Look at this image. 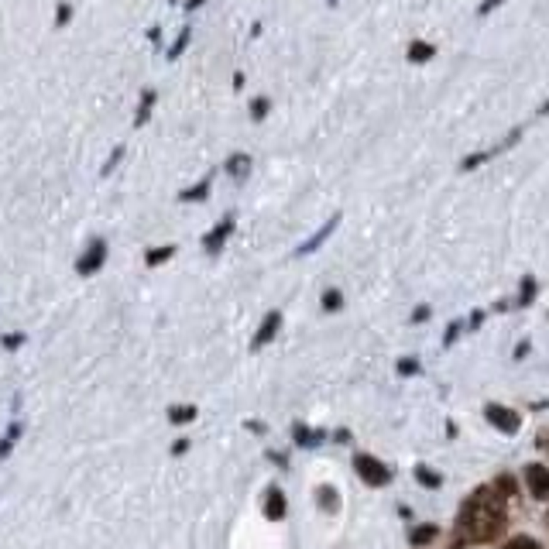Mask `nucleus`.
Wrapping results in <instances>:
<instances>
[{
    "label": "nucleus",
    "mask_w": 549,
    "mask_h": 549,
    "mask_svg": "<svg viewBox=\"0 0 549 549\" xmlns=\"http://www.w3.org/2000/svg\"><path fill=\"white\" fill-rule=\"evenodd\" d=\"M316 498H319V505H323V511H336L340 508V494L329 487V484H323L319 491H316Z\"/></svg>",
    "instance_id": "obj_10"
},
{
    "label": "nucleus",
    "mask_w": 549,
    "mask_h": 549,
    "mask_svg": "<svg viewBox=\"0 0 549 549\" xmlns=\"http://www.w3.org/2000/svg\"><path fill=\"white\" fill-rule=\"evenodd\" d=\"M278 327H282V312H268V316H264V323H261V329L254 333V344H251V347H264V344L278 333Z\"/></svg>",
    "instance_id": "obj_5"
},
{
    "label": "nucleus",
    "mask_w": 549,
    "mask_h": 549,
    "mask_svg": "<svg viewBox=\"0 0 549 549\" xmlns=\"http://www.w3.org/2000/svg\"><path fill=\"white\" fill-rule=\"evenodd\" d=\"M433 539H436V526H416V532H412V546H426Z\"/></svg>",
    "instance_id": "obj_13"
},
{
    "label": "nucleus",
    "mask_w": 549,
    "mask_h": 549,
    "mask_svg": "<svg viewBox=\"0 0 549 549\" xmlns=\"http://www.w3.org/2000/svg\"><path fill=\"white\" fill-rule=\"evenodd\" d=\"M230 227H234V223H230V220H223L217 230H213V234L206 237V247H210V251H220V244H223V237L230 234Z\"/></svg>",
    "instance_id": "obj_12"
},
{
    "label": "nucleus",
    "mask_w": 549,
    "mask_h": 549,
    "mask_svg": "<svg viewBox=\"0 0 549 549\" xmlns=\"http://www.w3.org/2000/svg\"><path fill=\"white\" fill-rule=\"evenodd\" d=\"M536 295V278H522V295H519V306H528Z\"/></svg>",
    "instance_id": "obj_17"
},
{
    "label": "nucleus",
    "mask_w": 549,
    "mask_h": 549,
    "mask_svg": "<svg viewBox=\"0 0 549 549\" xmlns=\"http://www.w3.org/2000/svg\"><path fill=\"white\" fill-rule=\"evenodd\" d=\"M292 439H295L299 446H319V443H323V433H319V429H309L302 422H295V426H292Z\"/></svg>",
    "instance_id": "obj_7"
},
{
    "label": "nucleus",
    "mask_w": 549,
    "mask_h": 549,
    "mask_svg": "<svg viewBox=\"0 0 549 549\" xmlns=\"http://www.w3.org/2000/svg\"><path fill=\"white\" fill-rule=\"evenodd\" d=\"M21 344H24V333H11V336L4 340V347H7V351H18Z\"/></svg>",
    "instance_id": "obj_20"
},
{
    "label": "nucleus",
    "mask_w": 549,
    "mask_h": 549,
    "mask_svg": "<svg viewBox=\"0 0 549 549\" xmlns=\"http://www.w3.org/2000/svg\"><path fill=\"white\" fill-rule=\"evenodd\" d=\"M416 481H422L426 487H439V477H436V470H429V467H416Z\"/></svg>",
    "instance_id": "obj_16"
},
{
    "label": "nucleus",
    "mask_w": 549,
    "mask_h": 549,
    "mask_svg": "<svg viewBox=\"0 0 549 549\" xmlns=\"http://www.w3.org/2000/svg\"><path fill=\"white\" fill-rule=\"evenodd\" d=\"M522 474H526L528 494H532L536 502H549V467H543V463H528Z\"/></svg>",
    "instance_id": "obj_3"
},
{
    "label": "nucleus",
    "mask_w": 549,
    "mask_h": 549,
    "mask_svg": "<svg viewBox=\"0 0 549 549\" xmlns=\"http://www.w3.org/2000/svg\"><path fill=\"white\" fill-rule=\"evenodd\" d=\"M333 227H336V217L329 220L327 227H319V230H316V234H312V237H309L306 244H302V247H299V251H295V254H309V251H316V247H319V244L327 241L329 234H333Z\"/></svg>",
    "instance_id": "obj_9"
},
{
    "label": "nucleus",
    "mask_w": 549,
    "mask_h": 549,
    "mask_svg": "<svg viewBox=\"0 0 549 549\" xmlns=\"http://www.w3.org/2000/svg\"><path fill=\"white\" fill-rule=\"evenodd\" d=\"M353 470H357L361 481L371 484V487H385V484L392 481V470L378 460V457H371V453H357L353 457Z\"/></svg>",
    "instance_id": "obj_2"
},
{
    "label": "nucleus",
    "mask_w": 549,
    "mask_h": 549,
    "mask_svg": "<svg viewBox=\"0 0 549 549\" xmlns=\"http://www.w3.org/2000/svg\"><path fill=\"white\" fill-rule=\"evenodd\" d=\"M11 453V439H0V457H7Z\"/></svg>",
    "instance_id": "obj_23"
},
{
    "label": "nucleus",
    "mask_w": 549,
    "mask_h": 549,
    "mask_svg": "<svg viewBox=\"0 0 549 549\" xmlns=\"http://www.w3.org/2000/svg\"><path fill=\"white\" fill-rule=\"evenodd\" d=\"M502 549H543V546H539L532 536H511V539H508Z\"/></svg>",
    "instance_id": "obj_14"
},
{
    "label": "nucleus",
    "mask_w": 549,
    "mask_h": 549,
    "mask_svg": "<svg viewBox=\"0 0 549 549\" xmlns=\"http://www.w3.org/2000/svg\"><path fill=\"white\" fill-rule=\"evenodd\" d=\"M169 419H172L176 426H186V422L196 419V405H176V409H169Z\"/></svg>",
    "instance_id": "obj_11"
},
{
    "label": "nucleus",
    "mask_w": 549,
    "mask_h": 549,
    "mask_svg": "<svg viewBox=\"0 0 549 549\" xmlns=\"http://www.w3.org/2000/svg\"><path fill=\"white\" fill-rule=\"evenodd\" d=\"M285 511H288L285 494H282L278 487H271V491H268V505H264V515H268L271 522H278V519H285Z\"/></svg>",
    "instance_id": "obj_6"
},
{
    "label": "nucleus",
    "mask_w": 549,
    "mask_h": 549,
    "mask_svg": "<svg viewBox=\"0 0 549 549\" xmlns=\"http://www.w3.org/2000/svg\"><path fill=\"white\" fill-rule=\"evenodd\" d=\"M457 333H460V323H450L446 336H443V344H453V340H457Z\"/></svg>",
    "instance_id": "obj_21"
},
{
    "label": "nucleus",
    "mask_w": 549,
    "mask_h": 549,
    "mask_svg": "<svg viewBox=\"0 0 549 549\" xmlns=\"http://www.w3.org/2000/svg\"><path fill=\"white\" fill-rule=\"evenodd\" d=\"M103 251H107V247H103L100 241L93 244V251H89L86 258H83V261L76 264V268H79V275H93V271H96V268L103 264Z\"/></svg>",
    "instance_id": "obj_8"
},
{
    "label": "nucleus",
    "mask_w": 549,
    "mask_h": 549,
    "mask_svg": "<svg viewBox=\"0 0 549 549\" xmlns=\"http://www.w3.org/2000/svg\"><path fill=\"white\" fill-rule=\"evenodd\" d=\"M502 522H505V508H502V502L491 494V487H481L477 494H470L460 508V519H457L460 532L470 539V543H487V539H494L498 528H502Z\"/></svg>",
    "instance_id": "obj_1"
},
{
    "label": "nucleus",
    "mask_w": 549,
    "mask_h": 549,
    "mask_svg": "<svg viewBox=\"0 0 549 549\" xmlns=\"http://www.w3.org/2000/svg\"><path fill=\"white\" fill-rule=\"evenodd\" d=\"M426 316H429V309H426V306H419V309H416V316H412V319H416V323H419V319H426Z\"/></svg>",
    "instance_id": "obj_24"
},
{
    "label": "nucleus",
    "mask_w": 549,
    "mask_h": 549,
    "mask_svg": "<svg viewBox=\"0 0 549 549\" xmlns=\"http://www.w3.org/2000/svg\"><path fill=\"white\" fill-rule=\"evenodd\" d=\"M172 254H176V247H158V251L148 254V264H162L165 258H172Z\"/></svg>",
    "instance_id": "obj_18"
},
{
    "label": "nucleus",
    "mask_w": 549,
    "mask_h": 549,
    "mask_svg": "<svg viewBox=\"0 0 549 549\" xmlns=\"http://www.w3.org/2000/svg\"><path fill=\"white\" fill-rule=\"evenodd\" d=\"M398 374H419V364L412 357H405V361H398Z\"/></svg>",
    "instance_id": "obj_19"
},
{
    "label": "nucleus",
    "mask_w": 549,
    "mask_h": 549,
    "mask_svg": "<svg viewBox=\"0 0 549 549\" xmlns=\"http://www.w3.org/2000/svg\"><path fill=\"white\" fill-rule=\"evenodd\" d=\"M340 306H344V295H340L336 288H327V292H323V309H327V312H336Z\"/></svg>",
    "instance_id": "obj_15"
},
{
    "label": "nucleus",
    "mask_w": 549,
    "mask_h": 549,
    "mask_svg": "<svg viewBox=\"0 0 549 549\" xmlns=\"http://www.w3.org/2000/svg\"><path fill=\"white\" fill-rule=\"evenodd\" d=\"M230 169H234L237 176H244V169H247V158H234V162H230Z\"/></svg>",
    "instance_id": "obj_22"
},
{
    "label": "nucleus",
    "mask_w": 549,
    "mask_h": 549,
    "mask_svg": "<svg viewBox=\"0 0 549 549\" xmlns=\"http://www.w3.org/2000/svg\"><path fill=\"white\" fill-rule=\"evenodd\" d=\"M484 416H487V422H491L494 429H502V433H508V436H515V433H519V426H522V419L515 416L511 409L498 405V402H491V405L484 409Z\"/></svg>",
    "instance_id": "obj_4"
}]
</instances>
